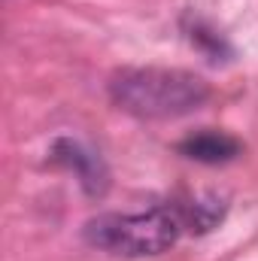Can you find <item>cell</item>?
<instances>
[{"mask_svg":"<svg viewBox=\"0 0 258 261\" xmlns=\"http://www.w3.org/2000/svg\"><path fill=\"white\" fill-rule=\"evenodd\" d=\"M52 161L61 164V167H67V170H73L88 195H94V197L104 195L107 186H110V173H107L104 161H100L94 152H88L82 143L70 140V137L55 140V146H52Z\"/></svg>","mask_w":258,"mask_h":261,"instance_id":"3957f363","label":"cell"},{"mask_svg":"<svg viewBox=\"0 0 258 261\" xmlns=\"http://www.w3.org/2000/svg\"><path fill=\"white\" fill-rule=\"evenodd\" d=\"M183 219L176 206H149L137 213H104L85 222V243L94 249H104L110 255L143 258V255H161L167 252L179 234Z\"/></svg>","mask_w":258,"mask_h":261,"instance_id":"7a4b0ae2","label":"cell"},{"mask_svg":"<svg viewBox=\"0 0 258 261\" xmlns=\"http://www.w3.org/2000/svg\"><path fill=\"white\" fill-rule=\"evenodd\" d=\"M183 28H186L189 43H192L197 52H203L210 61H228V58L234 55V49L228 46V40H225L207 18H200V15H186Z\"/></svg>","mask_w":258,"mask_h":261,"instance_id":"5b68a950","label":"cell"},{"mask_svg":"<svg viewBox=\"0 0 258 261\" xmlns=\"http://www.w3.org/2000/svg\"><path fill=\"white\" fill-rule=\"evenodd\" d=\"M179 219H183V228L186 231H210L216 222H222L225 216V203L219 200L216 195L207 197H192V200H183V203H173Z\"/></svg>","mask_w":258,"mask_h":261,"instance_id":"8992f818","label":"cell"},{"mask_svg":"<svg viewBox=\"0 0 258 261\" xmlns=\"http://www.w3.org/2000/svg\"><path fill=\"white\" fill-rule=\"evenodd\" d=\"M240 152H243V146L237 137L213 128L194 130L179 143V155H186L189 161H197V164H228Z\"/></svg>","mask_w":258,"mask_h":261,"instance_id":"277c9868","label":"cell"},{"mask_svg":"<svg viewBox=\"0 0 258 261\" xmlns=\"http://www.w3.org/2000/svg\"><path fill=\"white\" fill-rule=\"evenodd\" d=\"M110 97L137 119H179L210 100V85L176 67H125L113 73Z\"/></svg>","mask_w":258,"mask_h":261,"instance_id":"6da1fadb","label":"cell"}]
</instances>
